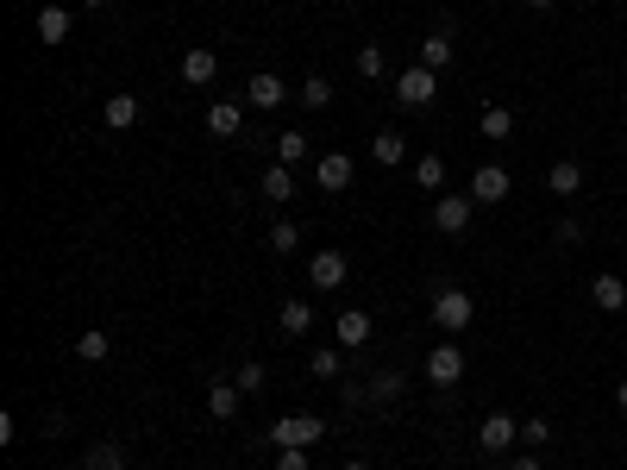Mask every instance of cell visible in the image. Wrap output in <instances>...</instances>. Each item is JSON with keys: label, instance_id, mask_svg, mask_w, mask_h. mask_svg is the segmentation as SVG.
I'll return each instance as SVG.
<instances>
[{"label": "cell", "instance_id": "obj_24", "mask_svg": "<svg viewBox=\"0 0 627 470\" xmlns=\"http://www.w3.org/2000/svg\"><path fill=\"white\" fill-rule=\"evenodd\" d=\"M339 351H345V345H320L314 358H308V376H314V383H333V376L345 370V358H339Z\"/></svg>", "mask_w": 627, "mask_h": 470}, {"label": "cell", "instance_id": "obj_19", "mask_svg": "<svg viewBox=\"0 0 627 470\" xmlns=\"http://www.w3.org/2000/svg\"><path fill=\"white\" fill-rule=\"evenodd\" d=\"M339 345H345V351H364V345H370V314H364V308H345V314H339Z\"/></svg>", "mask_w": 627, "mask_h": 470}, {"label": "cell", "instance_id": "obj_40", "mask_svg": "<svg viewBox=\"0 0 627 470\" xmlns=\"http://www.w3.org/2000/svg\"><path fill=\"white\" fill-rule=\"evenodd\" d=\"M345 470H370V464H364V458H352V464H345Z\"/></svg>", "mask_w": 627, "mask_h": 470}, {"label": "cell", "instance_id": "obj_13", "mask_svg": "<svg viewBox=\"0 0 627 470\" xmlns=\"http://www.w3.org/2000/svg\"><path fill=\"white\" fill-rule=\"evenodd\" d=\"M508 445H521V420L490 414V420H483V452H490V458H502Z\"/></svg>", "mask_w": 627, "mask_h": 470}, {"label": "cell", "instance_id": "obj_39", "mask_svg": "<svg viewBox=\"0 0 627 470\" xmlns=\"http://www.w3.org/2000/svg\"><path fill=\"white\" fill-rule=\"evenodd\" d=\"M527 7H533V13H546V7H559V0H527Z\"/></svg>", "mask_w": 627, "mask_h": 470}, {"label": "cell", "instance_id": "obj_22", "mask_svg": "<svg viewBox=\"0 0 627 470\" xmlns=\"http://www.w3.org/2000/svg\"><path fill=\"white\" fill-rule=\"evenodd\" d=\"M38 44H69V7H38Z\"/></svg>", "mask_w": 627, "mask_h": 470}, {"label": "cell", "instance_id": "obj_31", "mask_svg": "<svg viewBox=\"0 0 627 470\" xmlns=\"http://www.w3.org/2000/svg\"><path fill=\"white\" fill-rule=\"evenodd\" d=\"M301 157H308V138H301V132H283V138H276V163H289V170H295Z\"/></svg>", "mask_w": 627, "mask_h": 470}, {"label": "cell", "instance_id": "obj_25", "mask_svg": "<svg viewBox=\"0 0 627 470\" xmlns=\"http://www.w3.org/2000/svg\"><path fill=\"white\" fill-rule=\"evenodd\" d=\"M421 63H427L433 76H439V69L452 63V32H433V38H421Z\"/></svg>", "mask_w": 627, "mask_h": 470}, {"label": "cell", "instance_id": "obj_41", "mask_svg": "<svg viewBox=\"0 0 627 470\" xmlns=\"http://www.w3.org/2000/svg\"><path fill=\"white\" fill-rule=\"evenodd\" d=\"M483 470H508V464H496V458H490V464H483Z\"/></svg>", "mask_w": 627, "mask_h": 470}, {"label": "cell", "instance_id": "obj_34", "mask_svg": "<svg viewBox=\"0 0 627 470\" xmlns=\"http://www.w3.org/2000/svg\"><path fill=\"white\" fill-rule=\"evenodd\" d=\"M552 239H559V245H584V220H559V226H552Z\"/></svg>", "mask_w": 627, "mask_h": 470}, {"label": "cell", "instance_id": "obj_20", "mask_svg": "<svg viewBox=\"0 0 627 470\" xmlns=\"http://www.w3.org/2000/svg\"><path fill=\"white\" fill-rule=\"evenodd\" d=\"M546 188H552V195H559V201H571L577 188H584V170H577L571 157H559V163H552V170H546Z\"/></svg>", "mask_w": 627, "mask_h": 470}, {"label": "cell", "instance_id": "obj_32", "mask_svg": "<svg viewBox=\"0 0 627 470\" xmlns=\"http://www.w3.org/2000/svg\"><path fill=\"white\" fill-rule=\"evenodd\" d=\"M552 439V420L546 414H533V420H521V445H527V452H540V445Z\"/></svg>", "mask_w": 627, "mask_h": 470}, {"label": "cell", "instance_id": "obj_8", "mask_svg": "<svg viewBox=\"0 0 627 470\" xmlns=\"http://www.w3.org/2000/svg\"><path fill=\"white\" fill-rule=\"evenodd\" d=\"M471 207H477L471 195H439V201H433V226L446 232V239H458V232L471 226Z\"/></svg>", "mask_w": 627, "mask_h": 470}, {"label": "cell", "instance_id": "obj_26", "mask_svg": "<svg viewBox=\"0 0 627 470\" xmlns=\"http://www.w3.org/2000/svg\"><path fill=\"white\" fill-rule=\"evenodd\" d=\"M414 182H421V188H446V157H439V151L414 157Z\"/></svg>", "mask_w": 627, "mask_h": 470}, {"label": "cell", "instance_id": "obj_7", "mask_svg": "<svg viewBox=\"0 0 627 470\" xmlns=\"http://www.w3.org/2000/svg\"><path fill=\"white\" fill-rule=\"evenodd\" d=\"M314 188L345 195V188H352V157H345V151H320V157H314Z\"/></svg>", "mask_w": 627, "mask_h": 470}, {"label": "cell", "instance_id": "obj_2", "mask_svg": "<svg viewBox=\"0 0 627 470\" xmlns=\"http://www.w3.org/2000/svg\"><path fill=\"white\" fill-rule=\"evenodd\" d=\"M320 439H327V420H320V414H283V420L270 427V445H276V452H283V445H301V452H308V445H320Z\"/></svg>", "mask_w": 627, "mask_h": 470}, {"label": "cell", "instance_id": "obj_29", "mask_svg": "<svg viewBox=\"0 0 627 470\" xmlns=\"http://www.w3.org/2000/svg\"><path fill=\"white\" fill-rule=\"evenodd\" d=\"M107 345H113V339H107V333H95V326H88V333L76 339V358H82V364H101V358H107Z\"/></svg>", "mask_w": 627, "mask_h": 470}, {"label": "cell", "instance_id": "obj_17", "mask_svg": "<svg viewBox=\"0 0 627 470\" xmlns=\"http://www.w3.org/2000/svg\"><path fill=\"white\" fill-rule=\"evenodd\" d=\"M590 301H596V308H602V314H621V308H627V282H621V276H609V270H602V276L590 282Z\"/></svg>", "mask_w": 627, "mask_h": 470}, {"label": "cell", "instance_id": "obj_42", "mask_svg": "<svg viewBox=\"0 0 627 470\" xmlns=\"http://www.w3.org/2000/svg\"><path fill=\"white\" fill-rule=\"evenodd\" d=\"M82 7H107V0H82Z\"/></svg>", "mask_w": 627, "mask_h": 470}, {"label": "cell", "instance_id": "obj_15", "mask_svg": "<svg viewBox=\"0 0 627 470\" xmlns=\"http://www.w3.org/2000/svg\"><path fill=\"white\" fill-rule=\"evenodd\" d=\"M239 402H245V389L232 383V376H220V383H207V414H214V420H232V414H239Z\"/></svg>", "mask_w": 627, "mask_h": 470}, {"label": "cell", "instance_id": "obj_4", "mask_svg": "<svg viewBox=\"0 0 627 470\" xmlns=\"http://www.w3.org/2000/svg\"><path fill=\"white\" fill-rule=\"evenodd\" d=\"M402 395H408V376L402 370H383V376H370V389H345V402H352V408H396L402 402Z\"/></svg>", "mask_w": 627, "mask_h": 470}, {"label": "cell", "instance_id": "obj_38", "mask_svg": "<svg viewBox=\"0 0 627 470\" xmlns=\"http://www.w3.org/2000/svg\"><path fill=\"white\" fill-rule=\"evenodd\" d=\"M615 408L627 414V376H621V383H615Z\"/></svg>", "mask_w": 627, "mask_h": 470}, {"label": "cell", "instance_id": "obj_14", "mask_svg": "<svg viewBox=\"0 0 627 470\" xmlns=\"http://www.w3.org/2000/svg\"><path fill=\"white\" fill-rule=\"evenodd\" d=\"M214 76H220V57L207 51V44H195V51H182V82H189V88H207Z\"/></svg>", "mask_w": 627, "mask_h": 470}, {"label": "cell", "instance_id": "obj_1", "mask_svg": "<svg viewBox=\"0 0 627 470\" xmlns=\"http://www.w3.org/2000/svg\"><path fill=\"white\" fill-rule=\"evenodd\" d=\"M471 320H477V301L464 289H452V282H446V289H433V326H439V333H464Z\"/></svg>", "mask_w": 627, "mask_h": 470}, {"label": "cell", "instance_id": "obj_21", "mask_svg": "<svg viewBox=\"0 0 627 470\" xmlns=\"http://www.w3.org/2000/svg\"><path fill=\"white\" fill-rule=\"evenodd\" d=\"M370 157H377V163H383V170H396V163L408 157V138H402V132H389V126H383L377 138H370Z\"/></svg>", "mask_w": 627, "mask_h": 470}, {"label": "cell", "instance_id": "obj_30", "mask_svg": "<svg viewBox=\"0 0 627 470\" xmlns=\"http://www.w3.org/2000/svg\"><path fill=\"white\" fill-rule=\"evenodd\" d=\"M264 239H270V251H276V257H289V251L301 245V232H295V220H276V226L264 232Z\"/></svg>", "mask_w": 627, "mask_h": 470}, {"label": "cell", "instance_id": "obj_35", "mask_svg": "<svg viewBox=\"0 0 627 470\" xmlns=\"http://www.w3.org/2000/svg\"><path fill=\"white\" fill-rule=\"evenodd\" d=\"M358 76H383V51H377V44H364V51H358Z\"/></svg>", "mask_w": 627, "mask_h": 470}, {"label": "cell", "instance_id": "obj_12", "mask_svg": "<svg viewBox=\"0 0 627 470\" xmlns=\"http://www.w3.org/2000/svg\"><path fill=\"white\" fill-rule=\"evenodd\" d=\"M258 195H264L270 207H289V201H295V170H289V163H270V170L258 176Z\"/></svg>", "mask_w": 627, "mask_h": 470}, {"label": "cell", "instance_id": "obj_18", "mask_svg": "<svg viewBox=\"0 0 627 470\" xmlns=\"http://www.w3.org/2000/svg\"><path fill=\"white\" fill-rule=\"evenodd\" d=\"M82 470H126V445L120 439H95L82 452Z\"/></svg>", "mask_w": 627, "mask_h": 470}, {"label": "cell", "instance_id": "obj_23", "mask_svg": "<svg viewBox=\"0 0 627 470\" xmlns=\"http://www.w3.org/2000/svg\"><path fill=\"white\" fill-rule=\"evenodd\" d=\"M276 320H283V333H289V339H301V333L314 326V301H301V295H295V301H283V314H276Z\"/></svg>", "mask_w": 627, "mask_h": 470}, {"label": "cell", "instance_id": "obj_6", "mask_svg": "<svg viewBox=\"0 0 627 470\" xmlns=\"http://www.w3.org/2000/svg\"><path fill=\"white\" fill-rule=\"evenodd\" d=\"M458 376H464V351H458L452 339H439V345L427 351V383H433V389H458Z\"/></svg>", "mask_w": 627, "mask_h": 470}, {"label": "cell", "instance_id": "obj_11", "mask_svg": "<svg viewBox=\"0 0 627 470\" xmlns=\"http://www.w3.org/2000/svg\"><path fill=\"white\" fill-rule=\"evenodd\" d=\"M101 120H107V132H132L138 120H145V101H138V94H107Z\"/></svg>", "mask_w": 627, "mask_h": 470}, {"label": "cell", "instance_id": "obj_33", "mask_svg": "<svg viewBox=\"0 0 627 470\" xmlns=\"http://www.w3.org/2000/svg\"><path fill=\"white\" fill-rule=\"evenodd\" d=\"M232 383H239L245 395H258V389H264V364H258V358H245V364H239V376H232Z\"/></svg>", "mask_w": 627, "mask_h": 470}, {"label": "cell", "instance_id": "obj_27", "mask_svg": "<svg viewBox=\"0 0 627 470\" xmlns=\"http://www.w3.org/2000/svg\"><path fill=\"white\" fill-rule=\"evenodd\" d=\"M295 94H301V107H314V113H320V107H333V82H327V76H308Z\"/></svg>", "mask_w": 627, "mask_h": 470}, {"label": "cell", "instance_id": "obj_16", "mask_svg": "<svg viewBox=\"0 0 627 470\" xmlns=\"http://www.w3.org/2000/svg\"><path fill=\"white\" fill-rule=\"evenodd\" d=\"M207 132H214V138H245L239 101H214V107H207Z\"/></svg>", "mask_w": 627, "mask_h": 470}, {"label": "cell", "instance_id": "obj_3", "mask_svg": "<svg viewBox=\"0 0 627 470\" xmlns=\"http://www.w3.org/2000/svg\"><path fill=\"white\" fill-rule=\"evenodd\" d=\"M396 101H402L408 113H421V107H433V101H439V76H433V69H427V63H414V69H402V76H396Z\"/></svg>", "mask_w": 627, "mask_h": 470}, {"label": "cell", "instance_id": "obj_28", "mask_svg": "<svg viewBox=\"0 0 627 470\" xmlns=\"http://www.w3.org/2000/svg\"><path fill=\"white\" fill-rule=\"evenodd\" d=\"M477 126H483V138H508V132H515V113L490 101V107H483V120H477Z\"/></svg>", "mask_w": 627, "mask_h": 470}, {"label": "cell", "instance_id": "obj_36", "mask_svg": "<svg viewBox=\"0 0 627 470\" xmlns=\"http://www.w3.org/2000/svg\"><path fill=\"white\" fill-rule=\"evenodd\" d=\"M276 470H308V452H301V445H283V452H276Z\"/></svg>", "mask_w": 627, "mask_h": 470}, {"label": "cell", "instance_id": "obj_37", "mask_svg": "<svg viewBox=\"0 0 627 470\" xmlns=\"http://www.w3.org/2000/svg\"><path fill=\"white\" fill-rule=\"evenodd\" d=\"M508 470H540V452H521V458L508 464Z\"/></svg>", "mask_w": 627, "mask_h": 470}, {"label": "cell", "instance_id": "obj_10", "mask_svg": "<svg viewBox=\"0 0 627 470\" xmlns=\"http://www.w3.org/2000/svg\"><path fill=\"white\" fill-rule=\"evenodd\" d=\"M245 101H251V107H264V113H276V107L289 101V82H283V76H270V69H258V76L245 82Z\"/></svg>", "mask_w": 627, "mask_h": 470}, {"label": "cell", "instance_id": "obj_9", "mask_svg": "<svg viewBox=\"0 0 627 470\" xmlns=\"http://www.w3.org/2000/svg\"><path fill=\"white\" fill-rule=\"evenodd\" d=\"M345 276H352L345 251H314L308 257V282H314V289H345Z\"/></svg>", "mask_w": 627, "mask_h": 470}, {"label": "cell", "instance_id": "obj_5", "mask_svg": "<svg viewBox=\"0 0 627 470\" xmlns=\"http://www.w3.org/2000/svg\"><path fill=\"white\" fill-rule=\"evenodd\" d=\"M515 195V176L502 170V163H483V170H471V201L477 207H496V201H508Z\"/></svg>", "mask_w": 627, "mask_h": 470}]
</instances>
